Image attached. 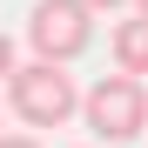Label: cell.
Returning a JSON list of instances; mask_svg holds the SVG:
<instances>
[{"label":"cell","mask_w":148,"mask_h":148,"mask_svg":"<svg viewBox=\"0 0 148 148\" xmlns=\"http://www.w3.org/2000/svg\"><path fill=\"white\" fill-rule=\"evenodd\" d=\"M7 108L20 114V128H67L81 114V88L54 61H20L7 81Z\"/></svg>","instance_id":"cell-1"},{"label":"cell","mask_w":148,"mask_h":148,"mask_svg":"<svg viewBox=\"0 0 148 148\" xmlns=\"http://www.w3.org/2000/svg\"><path fill=\"white\" fill-rule=\"evenodd\" d=\"M81 121H88L94 148L135 141L148 128V81H135V74H101V81L81 94Z\"/></svg>","instance_id":"cell-2"},{"label":"cell","mask_w":148,"mask_h":148,"mask_svg":"<svg viewBox=\"0 0 148 148\" xmlns=\"http://www.w3.org/2000/svg\"><path fill=\"white\" fill-rule=\"evenodd\" d=\"M88 40H94V14L81 0H34L27 7V47H34V61L67 67L74 54H88Z\"/></svg>","instance_id":"cell-3"},{"label":"cell","mask_w":148,"mask_h":148,"mask_svg":"<svg viewBox=\"0 0 148 148\" xmlns=\"http://www.w3.org/2000/svg\"><path fill=\"white\" fill-rule=\"evenodd\" d=\"M108 47H114V74H148V20L141 14H128V20H114V34H108Z\"/></svg>","instance_id":"cell-4"},{"label":"cell","mask_w":148,"mask_h":148,"mask_svg":"<svg viewBox=\"0 0 148 148\" xmlns=\"http://www.w3.org/2000/svg\"><path fill=\"white\" fill-rule=\"evenodd\" d=\"M14 67H20V54H14V40H7V34H0V88L14 81Z\"/></svg>","instance_id":"cell-5"},{"label":"cell","mask_w":148,"mask_h":148,"mask_svg":"<svg viewBox=\"0 0 148 148\" xmlns=\"http://www.w3.org/2000/svg\"><path fill=\"white\" fill-rule=\"evenodd\" d=\"M88 14H114V7H135V0H81Z\"/></svg>","instance_id":"cell-6"},{"label":"cell","mask_w":148,"mask_h":148,"mask_svg":"<svg viewBox=\"0 0 148 148\" xmlns=\"http://www.w3.org/2000/svg\"><path fill=\"white\" fill-rule=\"evenodd\" d=\"M0 148H40L34 135H0Z\"/></svg>","instance_id":"cell-7"},{"label":"cell","mask_w":148,"mask_h":148,"mask_svg":"<svg viewBox=\"0 0 148 148\" xmlns=\"http://www.w3.org/2000/svg\"><path fill=\"white\" fill-rule=\"evenodd\" d=\"M135 14H141V20H148V0H135Z\"/></svg>","instance_id":"cell-8"},{"label":"cell","mask_w":148,"mask_h":148,"mask_svg":"<svg viewBox=\"0 0 148 148\" xmlns=\"http://www.w3.org/2000/svg\"><path fill=\"white\" fill-rule=\"evenodd\" d=\"M0 135H7V121H0Z\"/></svg>","instance_id":"cell-9"},{"label":"cell","mask_w":148,"mask_h":148,"mask_svg":"<svg viewBox=\"0 0 148 148\" xmlns=\"http://www.w3.org/2000/svg\"><path fill=\"white\" fill-rule=\"evenodd\" d=\"M81 148H94V141H81Z\"/></svg>","instance_id":"cell-10"}]
</instances>
